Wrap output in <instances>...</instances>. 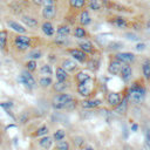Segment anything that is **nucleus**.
<instances>
[{
    "mask_svg": "<svg viewBox=\"0 0 150 150\" xmlns=\"http://www.w3.org/2000/svg\"><path fill=\"white\" fill-rule=\"evenodd\" d=\"M125 95H127V87L122 91H109L105 95V103L110 109H112L121 103V101Z\"/></svg>",
    "mask_w": 150,
    "mask_h": 150,
    "instance_id": "20e7f679",
    "label": "nucleus"
},
{
    "mask_svg": "<svg viewBox=\"0 0 150 150\" xmlns=\"http://www.w3.org/2000/svg\"><path fill=\"white\" fill-rule=\"evenodd\" d=\"M118 76L121 77V80L125 84L130 83L132 81V76H134V68H132V66H130V64H123L122 66V69H121V71L118 74Z\"/></svg>",
    "mask_w": 150,
    "mask_h": 150,
    "instance_id": "4468645a",
    "label": "nucleus"
},
{
    "mask_svg": "<svg viewBox=\"0 0 150 150\" xmlns=\"http://www.w3.org/2000/svg\"><path fill=\"white\" fill-rule=\"evenodd\" d=\"M91 76H93V75H91L90 73H88V71H86V70L80 69V70H77L76 73H74L73 81L75 82V84H77V83H82V82H84V81L89 80Z\"/></svg>",
    "mask_w": 150,
    "mask_h": 150,
    "instance_id": "a878e982",
    "label": "nucleus"
},
{
    "mask_svg": "<svg viewBox=\"0 0 150 150\" xmlns=\"http://www.w3.org/2000/svg\"><path fill=\"white\" fill-rule=\"evenodd\" d=\"M55 150H71V143L70 141L68 139H62V141H59V142H55V146H54Z\"/></svg>",
    "mask_w": 150,
    "mask_h": 150,
    "instance_id": "c9c22d12",
    "label": "nucleus"
},
{
    "mask_svg": "<svg viewBox=\"0 0 150 150\" xmlns=\"http://www.w3.org/2000/svg\"><path fill=\"white\" fill-rule=\"evenodd\" d=\"M141 70H142V77L143 80L149 83L150 81V57H144L141 62Z\"/></svg>",
    "mask_w": 150,
    "mask_h": 150,
    "instance_id": "412c9836",
    "label": "nucleus"
},
{
    "mask_svg": "<svg viewBox=\"0 0 150 150\" xmlns=\"http://www.w3.org/2000/svg\"><path fill=\"white\" fill-rule=\"evenodd\" d=\"M20 82L28 89H34L36 87V80L32 73L27 70H22L20 74Z\"/></svg>",
    "mask_w": 150,
    "mask_h": 150,
    "instance_id": "9b49d317",
    "label": "nucleus"
},
{
    "mask_svg": "<svg viewBox=\"0 0 150 150\" xmlns=\"http://www.w3.org/2000/svg\"><path fill=\"white\" fill-rule=\"evenodd\" d=\"M77 48H80L82 52H84L87 55H101V50L96 47V45L89 39V40H79L77 41Z\"/></svg>",
    "mask_w": 150,
    "mask_h": 150,
    "instance_id": "39448f33",
    "label": "nucleus"
},
{
    "mask_svg": "<svg viewBox=\"0 0 150 150\" xmlns=\"http://www.w3.org/2000/svg\"><path fill=\"white\" fill-rule=\"evenodd\" d=\"M41 76H52L54 74V69L52 67V64H49L48 62L47 63H43L42 66H40V69H39Z\"/></svg>",
    "mask_w": 150,
    "mask_h": 150,
    "instance_id": "72a5a7b5",
    "label": "nucleus"
},
{
    "mask_svg": "<svg viewBox=\"0 0 150 150\" xmlns=\"http://www.w3.org/2000/svg\"><path fill=\"white\" fill-rule=\"evenodd\" d=\"M143 29L148 33V34H150V16L145 20V22H144V27H143Z\"/></svg>",
    "mask_w": 150,
    "mask_h": 150,
    "instance_id": "a18cd8bd",
    "label": "nucleus"
},
{
    "mask_svg": "<svg viewBox=\"0 0 150 150\" xmlns=\"http://www.w3.org/2000/svg\"><path fill=\"white\" fill-rule=\"evenodd\" d=\"M52 138L54 142H59V141H62L66 138V130L64 129H57L53 132L52 135Z\"/></svg>",
    "mask_w": 150,
    "mask_h": 150,
    "instance_id": "ea45409f",
    "label": "nucleus"
},
{
    "mask_svg": "<svg viewBox=\"0 0 150 150\" xmlns=\"http://www.w3.org/2000/svg\"><path fill=\"white\" fill-rule=\"evenodd\" d=\"M14 48H15L18 52L25 53V52H27L28 49H30V46H29V45H27V43L20 42V41H14Z\"/></svg>",
    "mask_w": 150,
    "mask_h": 150,
    "instance_id": "a19ab883",
    "label": "nucleus"
},
{
    "mask_svg": "<svg viewBox=\"0 0 150 150\" xmlns=\"http://www.w3.org/2000/svg\"><path fill=\"white\" fill-rule=\"evenodd\" d=\"M7 39H8V33L7 30H0V49H5L7 45Z\"/></svg>",
    "mask_w": 150,
    "mask_h": 150,
    "instance_id": "79ce46f5",
    "label": "nucleus"
},
{
    "mask_svg": "<svg viewBox=\"0 0 150 150\" xmlns=\"http://www.w3.org/2000/svg\"><path fill=\"white\" fill-rule=\"evenodd\" d=\"M68 6L71 13L79 15V13L87 7V0H68Z\"/></svg>",
    "mask_w": 150,
    "mask_h": 150,
    "instance_id": "a211bd4d",
    "label": "nucleus"
},
{
    "mask_svg": "<svg viewBox=\"0 0 150 150\" xmlns=\"http://www.w3.org/2000/svg\"><path fill=\"white\" fill-rule=\"evenodd\" d=\"M64 52L70 56V59H73L74 61H76L80 64H86V62L89 57V55H87L84 52H82L77 47H68L64 49Z\"/></svg>",
    "mask_w": 150,
    "mask_h": 150,
    "instance_id": "423d86ee",
    "label": "nucleus"
},
{
    "mask_svg": "<svg viewBox=\"0 0 150 150\" xmlns=\"http://www.w3.org/2000/svg\"><path fill=\"white\" fill-rule=\"evenodd\" d=\"M23 66H25V70H27L32 74L34 71H36V69H38V62L35 60H27Z\"/></svg>",
    "mask_w": 150,
    "mask_h": 150,
    "instance_id": "58836bf2",
    "label": "nucleus"
},
{
    "mask_svg": "<svg viewBox=\"0 0 150 150\" xmlns=\"http://www.w3.org/2000/svg\"><path fill=\"white\" fill-rule=\"evenodd\" d=\"M53 42L57 47H66L68 48L69 45L71 43L69 40V36H60V35H54L53 36Z\"/></svg>",
    "mask_w": 150,
    "mask_h": 150,
    "instance_id": "c756f323",
    "label": "nucleus"
},
{
    "mask_svg": "<svg viewBox=\"0 0 150 150\" xmlns=\"http://www.w3.org/2000/svg\"><path fill=\"white\" fill-rule=\"evenodd\" d=\"M53 82L54 81H53L52 76H40L38 82H36V84H39V87L42 88V89H48V88L52 87Z\"/></svg>",
    "mask_w": 150,
    "mask_h": 150,
    "instance_id": "7c9ffc66",
    "label": "nucleus"
},
{
    "mask_svg": "<svg viewBox=\"0 0 150 150\" xmlns=\"http://www.w3.org/2000/svg\"><path fill=\"white\" fill-rule=\"evenodd\" d=\"M123 36L127 39V40H129V41H141V35H138L136 32H134V30H127V32H124L123 33Z\"/></svg>",
    "mask_w": 150,
    "mask_h": 150,
    "instance_id": "4c0bfd02",
    "label": "nucleus"
},
{
    "mask_svg": "<svg viewBox=\"0 0 150 150\" xmlns=\"http://www.w3.org/2000/svg\"><path fill=\"white\" fill-rule=\"evenodd\" d=\"M82 150H95V149H94V146H93V145H89V144H86V145H84V148H83Z\"/></svg>",
    "mask_w": 150,
    "mask_h": 150,
    "instance_id": "09e8293b",
    "label": "nucleus"
},
{
    "mask_svg": "<svg viewBox=\"0 0 150 150\" xmlns=\"http://www.w3.org/2000/svg\"><path fill=\"white\" fill-rule=\"evenodd\" d=\"M138 128H139V125H138L137 123H131V125H130V131L137 132V131H138Z\"/></svg>",
    "mask_w": 150,
    "mask_h": 150,
    "instance_id": "49530a36",
    "label": "nucleus"
},
{
    "mask_svg": "<svg viewBox=\"0 0 150 150\" xmlns=\"http://www.w3.org/2000/svg\"><path fill=\"white\" fill-rule=\"evenodd\" d=\"M29 121V114L27 111H22L19 116V123L23 124V123H27Z\"/></svg>",
    "mask_w": 150,
    "mask_h": 150,
    "instance_id": "37998d69",
    "label": "nucleus"
},
{
    "mask_svg": "<svg viewBox=\"0 0 150 150\" xmlns=\"http://www.w3.org/2000/svg\"><path fill=\"white\" fill-rule=\"evenodd\" d=\"M124 47V43L122 41H109L107 45H105V50L109 52L110 54H114V53H117V52H121V49Z\"/></svg>",
    "mask_w": 150,
    "mask_h": 150,
    "instance_id": "393cba45",
    "label": "nucleus"
},
{
    "mask_svg": "<svg viewBox=\"0 0 150 150\" xmlns=\"http://www.w3.org/2000/svg\"><path fill=\"white\" fill-rule=\"evenodd\" d=\"M40 28L42 30V33L47 36V38H53L55 35V27L54 25L52 23V21H43L41 25H40Z\"/></svg>",
    "mask_w": 150,
    "mask_h": 150,
    "instance_id": "b1692460",
    "label": "nucleus"
},
{
    "mask_svg": "<svg viewBox=\"0 0 150 150\" xmlns=\"http://www.w3.org/2000/svg\"><path fill=\"white\" fill-rule=\"evenodd\" d=\"M48 132H49V128H48V125L47 124H42V125H40L38 129H35V131L32 134V137H42V136H46V135H48Z\"/></svg>",
    "mask_w": 150,
    "mask_h": 150,
    "instance_id": "f704fd0d",
    "label": "nucleus"
},
{
    "mask_svg": "<svg viewBox=\"0 0 150 150\" xmlns=\"http://www.w3.org/2000/svg\"><path fill=\"white\" fill-rule=\"evenodd\" d=\"M71 34L76 40H89L90 38V33L87 30L86 27H82L80 25H75L71 28Z\"/></svg>",
    "mask_w": 150,
    "mask_h": 150,
    "instance_id": "f8f14e48",
    "label": "nucleus"
},
{
    "mask_svg": "<svg viewBox=\"0 0 150 150\" xmlns=\"http://www.w3.org/2000/svg\"><path fill=\"white\" fill-rule=\"evenodd\" d=\"M55 33L56 35H60V36H69L71 34V27L69 23H61L56 27L55 29Z\"/></svg>",
    "mask_w": 150,
    "mask_h": 150,
    "instance_id": "c85d7f7f",
    "label": "nucleus"
},
{
    "mask_svg": "<svg viewBox=\"0 0 150 150\" xmlns=\"http://www.w3.org/2000/svg\"><path fill=\"white\" fill-rule=\"evenodd\" d=\"M105 1L107 0H87V9H90L95 13L103 11L105 7Z\"/></svg>",
    "mask_w": 150,
    "mask_h": 150,
    "instance_id": "aec40b11",
    "label": "nucleus"
},
{
    "mask_svg": "<svg viewBox=\"0 0 150 150\" xmlns=\"http://www.w3.org/2000/svg\"><path fill=\"white\" fill-rule=\"evenodd\" d=\"M146 82L143 80V77H138L127 87V97L129 101V104L136 107L144 103L146 98Z\"/></svg>",
    "mask_w": 150,
    "mask_h": 150,
    "instance_id": "f257e3e1",
    "label": "nucleus"
},
{
    "mask_svg": "<svg viewBox=\"0 0 150 150\" xmlns=\"http://www.w3.org/2000/svg\"><path fill=\"white\" fill-rule=\"evenodd\" d=\"M112 114H116V115H120V116H125L128 114V110H129V101H128V97L127 95L123 97V100L121 101V103L118 105H116L115 108L110 109Z\"/></svg>",
    "mask_w": 150,
    "mask_h": 150,
    "instance_id": "dca6fc26",
    "label": "nucleus"
},
{
    "mask_svg": "<svg viewBox=\"0 0 150 150\" xmlns=\"http://www.w3.org/2000/svg\"><path fill=\"white\" fill-rule=\"evenodd\" d=\"M56 13H57V7H56L55 4L42 6V12H41V14H42V18H43L46 21H52L53 19H55Z\"/></svg>",
    "mask_w": 150,
    "mask_h": 150,
    "instance_id": "ddd939ff",
    "label": "nucleus"
},
{
    "mask_svg": "<svg viewBox=\"0 0 150 150\" xmlns=\"http://www.w3.org/2000/svg\"><path fill=\"white\" fill-rule=\"evenodd\" d=\"M75 98V96L70 93H59V94H54L52 97V107L55 110H64L66 105L73 101Z\"/></svg>",
    "mask_w": 150,
    "mask_h": 150,
    "instance_id": "7ed1b4c3",
    "label": "nucleus"
},
{
    "mask_svg": "<svg viewBox=\"0 0 150 150\" xmlns=\"http://www.w3.org/2000/svg\"><path fill=\"white\" fill-rule=\"evenodd\" d=\"M21 21H22V23H23L26 27H28V28L36 29V28L40 26L39 20H38L36 18L32 16V15H28V14H23V15H21Z\"/></svg>",
    "mask_w": 150,
    "mask_h": 150,
    "instance_id": "4be33fe9",
    "label": "nucleus"
},
{
    "mask_svg": "<svg viewBox=\"0 0 150 150\" xmlns=\"http://www.w3.org/2000/svg\"><path fill=\"white\" fill-rule=\"evenodd\" d=\"M77 19H79V20H77V21H79V25L82 26V27H87V26H89V25L93 22L90 12H89V9H87V8L82 9V11L79 13Z\"/></svg>",
    "mask_w": 150,
    "mask_h": 150,
    "instance_id": "6ab92c4d",
    "label": "nucleus"
},
{
    "mask_svg": "<svg viewBox=\"0 0 150 150\" xmlns=\"http://www.w3.org/2000/svg\"><path fill=\"white\" fill-rule=\"evenodd\" d=\"M61 68H63L67 73H76L77 70H80V66L76 61H74L70 57H62L59 64Z\"/></svg>",
    "mask_w": 150,
    "mask_h": 150,
    "instance_id": "9d476101",
    "label": "nucleus"
},
{
    "mask_svg": "<svg viewBox=\"0 0 150 150\" xmlns=\"http://www.w3.org/2000/svg\"><path fill=\"white\" fill-rule=\"evenodd\" d=\"M30 1H32L35 6H39V7L42 6V0H30Z\"/></svg>",
    "mask_w": 150,
    "mask_h": 150,
    "instance_id": "de8ad7c7",
    "label": "nucleus"
},
{
    "mask_svg": "<svg viewBox=\"0 0 150 150\" xmlns=\"http://www.w3.org/2000/svg\"><path fill=\"white\" fill-rule=\"evenodd\" d=\"M56 1H57V0H54V2H56Z\"/></svg>",
    "mask_w": 150,
    "mask_h": 150,
    "instance_id": "3c124183",
    "label": "nucleus"
},
{
    "mask_svg": "<svg viewBox=\"0 0 150 150\" xmlns=\"http://www.w3.org/2000/svg\"><path fill=\"white\" fill-rule=\"evenodd\" d=\"M7 26H8L12 30L16 32L18 34H26V33H27V28H25V26L21 25V23H19L18 21L8 20V21H7Z\"/></svg>",
    "mask_w": 150,
    "mask_h": 150,
    "instance_id": "cd10ccee",
    "label": "nucleus"
},
{
    "mask_svg": "<svg viewBox=\"0 0 150 150\" xmlns=\"http://www.w3.org/2000/svg\"><path fill=\"white\" fill-rule=\"evenodd\" d=\"M122 66H123V63H121L118 60H116L112 54H109V56H108V67H107V70H108V73H109L110 75H112V76H118V74H120V71H121V69H122Z\"/></svg>",
    "mask_w": 150,
    "mask_h": 150,
    "instance_id": "1a4fd4ad",
    "label": "nucleus"
},
{
    "mask_svg": "<svg viewBox=\"0 0 150 150\" xmlns=\"http://www.w3.org/2000/svg\"><path fill=\"white\" fill-rule=\"evenodd\" d=\"M33 38L32 36H28V35H26V34H18L15 38H14V41H20V42H23V43H27V45H29L30 47H32V45H33Z\"/></svg>",
    "mask_w": 150,
    "mask_h": 150,
    "instance_id": "e433bc0d",
    "label": "nucleus"
},
{
    "mask_svg": "<svg viewBox=\"0 0 150 150\" xmlns=\"http://www.w3.org/2000/svg\"><path fill=\"white\" fill-rule=\"evenodd\" d=\"M100 86L101 83L97 81V79L91 76L89 80L75 84V90L76 94L80 95L82 98H91V97H96V94L100 90Z\"/></svg>",
    "mask_w": 150,
    "mask_h": 150,
    "instance_id": "f03ea898",
    "label": "nucleus"
},
{
    "mask_svg": "<svg viewBox=\"0 0 150 150\" xmlns=\"http://www.w3.org/2000/svg\"><path fill=\"white\" fill-rule=\"evenodd\" d=\"M54 75H55V79L56 81H70L71 77H70V74L67 73L63 68H61L60 66H56L55 70H54Z\"/></svg>",
    "mask_w": 150,
    "mask_h": 150,
    "instance_id": "bb28decb",
    "label": "nucleus"
},
{
    "mask_svg": "<svg viewBox=\"0 0 150 150\" xmlns=\"http://www.w3.org/2000/svg\"><path fill=\"white\" fill-rule=\"evenodd\" d=\"M146 48H148V45L144 43V42H138V43L135 46V49H136L137 52H144Z\"/></svg>",
    "mask_w": 150,
    "mask_h": 150,
    "instance_id": "c03bdc74",
    "label": "nucleus"
},
{
    "mask_svg": "<svg viewBox=\"0 0 150 150\" xmlns=\"http://www.w3.org/2000/svg\"><path fill=\"white\" fill-rule=\"evenodd\" d=\"M100 66H101V55H91L88 57L86 62V67L93 73H96L100 69Z\"/></svg>",
    "mask_w": 150,
    "mask_h": 150,
    "instance_id": "f3484780",
    "label": "nucleus"
},
{
    "mask_svg": "<svg viewBox=\"0 0 150 150\" xmlns=\"http://www.w3.org/2000/svg\"><path fill=\"white\" fill-rule=\"evenodd\" d=\"M112 55L116 60H118L123 64L132 66L137 61V55L135 53H131V52H117V53H114Z\"/></svg>",
    "mask_w": 150,
    "mask_h": 150,
    "instance_id": "0eeeda50",
    "label": "nucleus"
},
{
    "mask_svg": "<svg viewBox=\"0 0 150 150\" xmlns=\"http://www.w3.org/2000/svg\"><path fill=\"white\" fill-rule=\"evenodd\" d=\"M149 83H150V81H149Z\"/></svg>",
    "mask_w": 150,
    "mask_h": 150,
    "instance_id": "603ef678",
    "label": "nucleus"
},
{
    "mask_svg": "<svg viewBox=\"0 0 150 150\" xmlns=\"http://www.w3.org/2000/svg\"><path fill=\"white\" fill-rule=\"evenodd\" d=\"M102 103H103V100L97 97L79 100V107L81 109H97L102 105Z\"/></svg>",
    "mask_w": 150,
    "mask_h": 150,
    "instance_id": "6e6552de",
    "label": "nucleus"
},
{
    "mask_svg": "<svg viewBox=\"0 0 150 150\" xmlns=\"http://www.w3.org/2000/svg\"><path fill=\"white\" fill-rule=\"evenodd\" d=\"M50 88L54 94L67 93L71 88V82L70 81H55V82H53Z\"/></svg>",
    "mask_w": 150,
    "mask_h": 150,
    "instance_id": "2eb2a0df",
    "label": "nucleus"
},
{
    "mask_svg": "<svg viewBox=\"0 0 150 150\" xmlns=\"http://www.w3.org/2000/svg\"><path fill=\"white\" fill-rule=\"evenodd\" d=\"M36 142H38V145L41 149H43V150H50L52 146H53V144H54V141H53L52 136H49V135L39 137Z\"/></svg>",
    "mask_w": 150,
    "mask_h": 150,
    "instance_id": "5701e85b",
    "label": "nucleus"
},
{
    "mask_svg": "<svg viewBox=\"0 0 150 150\" xmlns=\"http://www.w3.org/2000/svg\"><path fill=\"white\" fill-rule=\"evenodd\" d=\"M146 49H149V50H150V42H149V45H148V48H146Z\"/></svg>",
    "mask_w": 150,
    "mask_h": 150,
    "instance_id": "8fccbe9b",
    "label": "nucleus"
},
{
    "mask_svg": "<svg viewBox=\"0 0 150 150\" xmlns=\"http://www.w3.org/2000/svg\"><path fill=\"white\" fill-rule=\"evenodd\" d=\"M43 56V52H42V49H40V48H33V49H30L28 53H27V59L28 60H39V59H41Z\"/></svg>",
    "mask_w": 150,
    "mask_h": 150,
    "instance_id": "473e14b6",
    "label": "nucleus"
},
{
    "mask_svg": "<svg viewBox=\"0 0 150 150\" xmlns=\"http://www.w3.org/2000/svg\"><path fill=\"white\" fill-rule=\"evenodd\" d=\"M70 143H71L76 149H83L84 145H86V143H87V141H86V138H84L83 136H81V135H75V136H73V137L70 138Z\"/></svg>",
    "mask_w": 150,
    "mask_h": 150,
    "instance_id": "2f4dec72",
    "label": "nucleus"
}]
</instances>
